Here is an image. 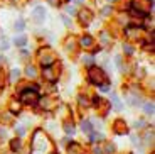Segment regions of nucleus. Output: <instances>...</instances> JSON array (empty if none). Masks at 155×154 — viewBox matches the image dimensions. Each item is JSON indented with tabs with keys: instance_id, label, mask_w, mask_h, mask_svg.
Here are the masks:
<instances>
[{
	"instance_id": "412c9836",
	"label": "nucleus",
	"mask_w": 155,
	"mask_h": 154,
	"mask_svg": "<svg viewBox=\"0 0 155 154\" xmlns=\"http://www.w3.org/2000/svg\"><path fill=\"white\" fill-rule=\"evenodd\" d=\"M145 112L152 115V114H153V105H152V103H147V105H145Z\"/></svg>"
},
{
	"instance_id": "a878e982",
	"label": "nucleus",
	"mask_w": 155,
	"mask_h": 154,
	"mask_svg": "<svg viewBox=\"0 0 155 154\" xmlns=\"http://www.w3.org/2000/svg\"><path fill=\"white\" fill-rule=\"evenodd\" d=\"M62 20H64V24H66V26H69V24H71V22H69V19H68V17H62Z\"/></svg>"
},
{
	"instance_id": "7ed1b4c3",
	"label": "nucleus",
	"mask_w": 155,
	"mask_h": 154,
	"mask_svg": "<svg viewBox=\"0 0 155 154\" xmlns=\"http://www.w3.org/2000/svg\"><path fill=\"white\" fill-rule=\"evenodd\" d=\"M39 59H41V65H42V68H46V66H52L56 63V56L54 53L51 49H42L41 53H39Z\"/></svg>"
},
{
	"instance_id": "0eeeda50",
	"label": "nucleus",
	"mask_w": 155,
	"mask_h": 154,
	"mask_svg": "<svg viewBox=\"0 0 155 154\" xmlns=\"http://www.w3.org/2000/svg\"><path fill=\"white\" fill-rule=\"evenodd\" d=\"M32 16H34L35 22H42L44 17H46V9L44 7H35L34 10H32Z\"/></svg>"
},
{
	"instance_id": "f3484780",
	"label": "nucleus",
	"mask_w": 155,
	"mask_h": 154,
	"mask_svg": "<svg viewBox=\"0 0 155 154\" xmlns=\"http://www.w3.org/2000/svg\"><path fill=\"white\" fill-rule=\"evenodd\" d=\"M64 127H66V129H64V131H66V134H69V135H73L74 134V125H73V124H66V125H64Z\"/></svg>"
},
{
	"instance_id": "a211bd4d",
	"label": "nucleus",
	"mask_w": 155,
	"mask_h": 154,
	"mask_svg": "<svg viewBox=\"0 0 155 154\" xmlns=\"http://www.w3.org/2000/svg\"><path fill=\"white\" fill-rule=\"evenodd\" d=\"M111 100H113V107H115L116 110H121V105L118 103V96H116V95H111Z\"/></svg>"
},
{
	"instance_id": "aec40b11",
	"label": "nucleus",
	"mask_w": 155,
	"mask_h": 154,
	"mask_svg": "<svg viewBox=\"0 0 155 154\" xmlns=\"http://www.w3.org/2000/svg\"><path fill=\"white\" fill-rule=\"evenodd\" d=\"M12 81H17V78H19V75H20V71L19 69H12Z\"/></svg>"
},
{
	"instance_id": "2eb2a0df",
	"label": "nucleus",
	"mask_w": 155,
	"mask_h": 154,
	"mask_svg": "<svg viewBox=\"0 0 155 154\" xmlns=\"http://www.w3.org/2000/svg\"><path fill=\"white\" fill-rule=\"evenodd\" d=\"M10 147H12V151H20V147H22L20 139H14V141L10 142Z\"/></svg>"
},
{
	"instance_id": "6e6552de",
	"label": "nucleus",
	"mask_w": 155,
	"mask_h": 154,
	"mask_svg": "<svg viewBox=\"0 0 155 154\" xmlns=\"http://www.w3.org/2000/svg\"><path fill=\"white\" fill-rule=\"evenodd\" d=\"M115 127H118L116 129V132H118V134H127V125H125V122H121V120H116L115 122Z\"/></svg>"
},
{
	"instance_id": "393cba45",
	"label": "nucleus",
	"mask_w": 155,
	"mask_h": 154,
	"mask_svg": "<svg viewBox=\"0 0 155 154\" xmlns=\"http://www.w3.org/2000/svg\"><path fill=\"white\" fill-rule=\"evenodd\" d=\"M125 51H127L128 54H132V53H133V49H132V47H130V46H125Z\"/></svg>"
},
{
	"instance_id": "5701e85b",
	"label": "nucleus",
	"mask_w": 155,
	"mask_h": 154,
	"mask_svg": "<svg viewBox=\"0 0 155 154\" xmlns=\"http://www.w3.org/2000/svg\"><path fill=\"white\" fill-rule=\"evenodd\" d=\"M79 103H81V107H88V100H86V96H79Z\"/></svg>"
},
{
	"instance_id": "f257e3e1",
	"label": "nucleus",
	"mask_w": 155,
	"mask_h": 154,
	"mask_svg": "<svg viewBox=\"0 0 155 154\" xmlns=\"http://www.w3.org/2000/svg\"><path fill=\"white\" fill-rule=\"evenodd\" d=\"M19 100L24 105H35L41 100V95L37 92V86H27L25 90H22L19 95Z\"/></svg>"
},
{
	"instance_id": "4be33fe9",
	"label": "nucleus",
	"mask_w": 155,
	"mask_h": 154,
	"mask_svg": "<svg viewBox=\"0 0 155 154\" xmlns=\"http://www.w3.org/2000/svg\"><path fill=\"white\" fill-rule=\"evenodd\" d=\"M0 46H2V49H8V41L4 37L2 41H0Z\"/></svg>"
},
{
	"instance_id": "f03ea898",
	"label": "nucleus",
	"mask_w": 155,
	"mask_h": 154,
	"mask_svg": "<svg viewBox=\"0 0 155 154\" xmlns=\"http://www.w3.org/2000/svg\"><path fill=\"white\" fill-rule=\"evenodd\" d=\"M88 76H89V81L94 83V85H98V86H101L103 83H108V76H106V73L101 68H98V66H91V68H89Z\"/></svg>"
},
{
	"instance_id": "f8f14e48",
	"label": "nucleus",
	"mask_w": 155,
	"mask_h": 154,
	"mask_svg": "<svg viewBox=\"0 0 155 154\" xmlns=\"http://www.w3.org/2000/svg\"><path fill=\"white\" fill-rule=\"evenodd\" d=\"M14 43H15V46H25V44H27V37H25V36H19V37H15L14 39Z\"/></svg>"
},
{
	"instance_id": "dca6fc26",
	"label": "nucleus",
	"mask_w": 155,
	"mask_h": 154,
	"mask_svg": "<svg viewBox=\"0 0 155 154\" xmlns=\"http://www.w3.org/2000/svg\"><path fill=\"white\" fill-rule=\"evenodd\" d=\"M130 14L132 16H137V17H147V12H142V10H138V9H130Z\"/></svg>"
},
{
	"instance_id": "ddd939ff",
	"label": "nucleus",
	"mask_w": 155,
	"mask_h": 154,
	"mask_svg": "<svg viewBox=\"0 0 155 154\" xmlns=\"http://www.w3.org/2000/svg\"><path fill=\"white\" fill-rule=\"evenodd\" d=\"M91 44H93V37H91V36H84V37L81 39V46L83 47H89Z\"/></svg>"
},
{
	"instance_id": "4468645a",
	"label": "nucleus",
	"mask_w": 155,
	"mask_h": 154,
	"mask_svg": "<svg viewBox=\"0 0 155 154\" xmlns=\"http://www.w3.org/2000/svg\"><path fill=\"white\" fill-rule=\"evenodd\" d=\"M25 73H27L29 78H35L37 76V69H35L34 66H27V68H25Z\"/></svg>"
},
{
	"instance_id": "bb28decb",
	"label": "nucleus",
	"mask_w": 155,
	"mask_h": 154,
	"mask_svg": "<svg viewBox=\"0 0 155 154\" xmlns=\"http://www.w3.org/2000/svg\"><path fill=\"white\" fill-rule=\"evenodd\" d=\"M66 10H68V14H74V9L73 7H68Z\"/></svg>"
},
{
	"instance_id": "6ab92c4d",
	"label": "nucleus",
	"mask_w": 155,
	"mask_h": 154,
	"mask_svg": "<svg viewBox=\"0 0 155 154\" xmlns=\"http://www.w3.org/2000/svg\"><path fill=\"white\" fill-rule=\"evenodd\" d=\"M15 31H22L24 27H25V22H24V20H19V22H15Z\"/></svg>"
},
{
	"instance_id": "39448f33",
	"label": "nucleus",
	"mask_w": 155,
	"mask_h": 154,
	"mask_svg": "<svg viewBox=\"0 0 155 154\" xmlns=\"http://www.w3.org/2000/svg\"><path fill=\"white\" fill-rule=\"evenodd\" d=\"M34 142H32V147H34V151H39V152H46L47 151V147H49V142H47V137L44 135L42 137V142H39L37 139H32Z\"/></svg>"
},
{
	"instance_id": "cd10ccee",
	"label": "nucleus",
	"mask_w": 155,
	"mask_h": 154,
	"mask_svg": "<svg viewBox=\"0 0 155 154\" xmlns=\"http://www.w3.org/2000/svg\"><path fill=\"white\" fill-rule=\"evenodd\" d=\"M73 2H76V4H83V0H73Z\"/></svg>"
},
{
	"instance_id": "20e7f679",
	"label": "nucleus",
	"mask_w": 155,
	"mask_h": 154,
	"mask_svg": "<svg viewBox=\"0 0 155 154\" xmlns=\"http://www.w3.org/2000/svg\"><path fill=\"white\" fill-rule=\"evenodd\" d=\"M94 107L100 108V114L105 117L106 112H108V108L111 107V103H110V102H106V100H101L100 96H94Z\"/></svg>"
},
{
	"instance_id": "423d86ee",
	"label": "nucleus",
	"mask_w": 155,
	"mask_h": 154,
	"mask_svg": "<svg viewBox=\"0 0 155 154\" xmlns=\"http://www.w3.org/2000/svg\"><path fill=\"white\" fill-rule=\"evenodd\" d=\"M79 19H81V24L88 26V24L93 20V12L88 10V9H83V10L79 12Z\"/></svg>"
},
{
	"instance_id": "c85d7f7f",
	"label": "nucleus",
	"mask_w": 155,
	"mask_h": 154,
	"mask_svg": "<svg viewBox=\"0 0 155 154\" xmlns=\"http://www.w3.org/2000/svg\"><path fill=\"white\" fill-rule=\"evenodd\" d=\"M5 61V58H2V56H0V63H4Z\"/></svg>"
},
{
	"instance_id": "9d476101",
	"label": "nucleus",
	"mask_w": 155,
	"mask_h": 154,
	"mask_svg": "<svg viewBox=\"0 0 155 154\" xmlns=\"http://www.w3.org/2000/svg\"><path fill=\"white\" fill-rule=\"evenodd\" d=\"M68 151H69L71 154H84V152H83V149H81V146H79V144H71V146L68 147Z\"/></svg>"
},
{
	"instance_id": "9b49d317",
	"label": "nucleus",
	"mask_w": 155,
	"mask_h": 154,
	"mask_svg": "<svg viewBox=\"0 0 155 154\" xmlns=\"http://www.w3.org/2000/svg\"><path fill=\"white\" fill-rule=\"evenodd\" d=\"M81 129L84 134H89V132L93 131V127H91V122L89 120H81Z\"/></svg>"
},
{
	"instance_id": "b1692460",
	"label": "nucleus",
	"mask_w": 155,
	"mask_h": 154,
	"mask_svg": "<svg viewBox=\"0 0 155 154\" xmlns=\"http://www.w3.org/2000/svg\"><path fill=\"white\" fill-rule=\"evenodd\" d=\"M83 61H84L86 65H91V61H93V58H91V56H84V58H83Z\"/></svg>"
},
{
	"instance_id": "1a4fd4ad",
	"label": "nucleus",
	"mask_w": 155,
	"mask_h": 154,
	"mask_svg": "<svg viewBox=\"0 0 155 154\" xmlns=\"http://www.w3.org/2000/svg\"><path fill=\"white\" fill-rule=\"evenodd\" d=\"M44 76H46L47 80L54 81L56 78H58V75H54V73H52V69H51V66H46V68H44Z\"/></svg>"
}]
</instances>
